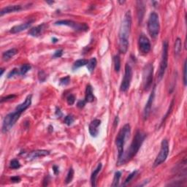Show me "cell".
<instances>
[{"instance_id": "6da1fadb", "label": "cell", "mask_w": 187, "mask_h": 187, "mask_svg": "<svg viewBox=\"0 0 187 187\" xmlns=\"http://www.w3.org/2000/svg\"><path fill=\"white\" fill-rule=\"evenodd\" d=\"M132 28L131 11L128 10L124 15L119 32V50L121 53L125 54L129 48V38Z\"/></svg>"}, {"instance_id": "7a4b0ae2", "label": "cell", "mask_w": 187, "mask_h": 187, "mask_svg": "<svg viewBox=\"0 0 187 187\" xmlns=\"http://www.w3.org/2000/svg\"><path fill=\"white\" fill-rule=\"evenodd\" d=\"M145 138H146V135L143 132L140 131V130H138L135 133L134 138H133L129 148L127 151V152L124 153L122 158L118 162V164L121 165V164H125L127 162L131 160L134 156H136L138 152L139 151L140 149L142 146Z\"/></svg>"}, {"instance_id": "3957f363", "label": "cell", "mask_w": 187, "mask_h": 187, "mask_svg": "<svg viewBox=\"0 0 187 187\" xmlns=\"http://www.w3.org/2000/svg\"><path fill=\"white\" fill-rule=\"evenodd\" d=\"M130 133H131V127L129 124H127L120 129L116 136V145L118 149V155H119L118 162L122 158L124 155V145L127 142V140L129 138Z\"/></svg>"}, {"instance_id": "277c9868", "label": "cell", "mask_w": 187, "mask_h": 187, "mask_svg": "<svg viewBox=\"0 0 187 187\" xmlns=\"http://www.w3.org/2000/svg\"><path fill=\"white\" fill-rule=\"evenodd\" d=\"M23 112L16 108L15 110L13 112L8 113V115L5 116L4 118L3 121H2V132L3 133H7L13 127V126L16 124L17 121L19 119L20 116Z\"/></svg>"}, {"instance_id": "5b68a950", "label": "cell", "mask_w": 187, "mask_h": 187, "mask_svg": "<svg viewBox=\"0 0 187 187\" xmlns=\"http://www.w3.org/2000/svg\"><path fill=\"white\" fill-rule=\"evenodd\" d=\"M148 32L152 38L155 39L158 37L160 31L159 18L156 12H152L148 20Z\"/></svg>"}, {"instance_id": "8992f818", "label": "cell", "mask_w": 187, "mask_h": 187, "mask_svg": "<svg viewBox=\"0 0 187 187\" xmlns=\"http://www.w3.org/2000/svg\"><path fill=\"white\" fill-rule=\"evenodd\" d=\"M168 42L167 40L164 41L162 43V58L161 61H160L159 72H158V81H162V79L164 77V75L167 68V65H168Z\"/></svg>"}, {"instance_id": "52a82bcc", "label": "cell", "mask_w": 187, "mask_h": 187, "mask_svg": "<svg viewBox=\"0 0 187 187\" xmlns=\"http://www.w3.org/2000/svg\"><path fill=\"white\" fill-rule=\"evenodd\" d=\"M153 77V66L152 64H147L143 68L142 85L145 91H148L152 86Z\"/></svg>"}, {"instance_id": "ba28073f", "label": "cell", "mask_w": 187, "mask_h": 187, "mask_svg": "<svg viewBox=\"0 0 187 187\" xmlns=\"http://www.w3.org/2000/svg\"><path fill=\"white\" fill-rule=\"evenodd\" d=\"M169 151H170L169 142L167 140L164 139L161 142V149L159 151V154L157 155L154 162H153V167H157V166L164 162L169 155Z\"/></svg>"}, {"instance_id": "9c48e42d", "label": "cell", "mask_w": 187, "mask_h": 187, "mask_svg": "<svg viewBox=\"0 0 187 187\" xmlns=\"http://www.w3.org/2000/svg\"><path fill=\"white\" fill-rule=\"evenodd\" d=\"M55 25L59 26H66L71 27L75 31L87 32L88 30V26L85 23H76L73 21L70 20H61L55 22Z\"/></svg>"}, {"instance_id": "30bf717a", "label": "cell", "mask_w": 187, "mask_h": 187, "mask_svg": "<svg viewBox=\"0 0 187 187\" xmlns=\"http://www.w3.org/2000/svg\"><path fill=\"white\" fill-rule=\"evenodd\" d=\"M132 79V69L129 64H126L124 76L122 79L120 90L122 92H127L130 87Z\"/></svg>"}, {"instance_id": "8fae6325", "label": "cell", "mask_w": 187, "mask_h": 187, "mask_svg": "<svg viewBox=\"0 0 187 187\" xmlns=\"http://www.w3.org/2000/svg\"><path fill=\"white\" fill-rule=\"evenodd\" d=\"M138 48H139L140 53L143 55L147 54L150 52L151 45L149 39L145 34H141L140 35L138 38Z\"/></svg>"}, {"instance_id": "7c38bea8", "label": "cell", "mask_w": 187, "mask_h": 187, "mask_svg": "<svg viewBox=\"0 0 187 187\" xmlns=\"http://www.w3.org/2000/svg\"><path fill=\"white\" fill-rule=\"evenodd\" d=\"M155 91H156V86L153 87L152 88L151 93L150 96H149V99L147 101L146 104H145V106L144 108V110H143V118L144 120H146L149 118V115H150L151 111V108H152V105L153 103V100H154L155 98Z\"/></svg>"}, {"instance_id": "4fadbf2b", "label": "cell", "mask_w": 187, "mask_h": 187, "mask_svg": "<svg viewBox=\"0 0 187 187\" xmlns=\"http://www.w3.org/2000/svg\"><path fill=\"white\" fill-rule=\"evenodd\" d=\"M101 125V121L99 119H95L93 120L88 126V131L89 134L93 138H97L99 135V127Z\"/></svg>"}, {"instance_id": "5bb4252c", "label": "cell", "mask_w": 187, "mask_h": 187, "mask_svg": "<svg viewBox=\"0 0 187 187\" xmlns=\"http://www.w3.org/2000/svg\"><path fill=\"white\" fill-rule=\"evenodd\" d=\"M34 21V20H29L28 21L25 22V23H21V24H19V25H17V26H13V27H12V28L10 29V32L12 33V34H17V33L21 32L24 31V30L29 28Z\"/></svg>"}, {"instance_id": "9a60e30c", "label": "cell", "mask_w": 187, "mask_h": 187, "mask_svg": "<svg viewBox=\"0 0 187 187\" xmlns=\"http://www.w3.org/2000/svg\"><path fill=\"white\" fill-rule=\"evenodd\" d=\"M49 154H50L49 151L36 150L30 152V153L27 155L26 158H27V160H29V161H32V160L37 159V158L43 157V156H46Z\"/></svg>"}, {"instance_id": "2e32d148", "label": "cell", "mask_w": 187, "mask_h": 187, "mask_svg": "<svg viewBox=\"0 0 187 187\" xmlns=\"http://www.w3.org/2000/svg\"><path fill=\"white\" fill-rule=\"evenodd\" d=\"M23 8L21 5H9L5 8H3L1 11H0V16H3L4 15L9 14V13H12V12H19V11L22 10Z\"/></svg>"}, {"instance_id": "e0dca14e", "label": "cell", "mask_w": 187, "mask_h": 187, "mask_svg": "<svg viewBox=\"0 0 187 187\" xmlns=\"http://www.w3.org/2000/svg\"><path fill=\"white\" fill-rule=\"evenodd\" d=\"M47 28V25L45 23H42V24L39 25V26L33 27L29 31V34L32 37H37L39 36H40L41 34L43 33V32L45 31V29Z\"/></svg>"}, {"instance_id": "ac0fdd59", "label": "cell", "mask_w": 187, "mask_h": 187, "mask_svg": "<svg viewBox=\"0 0 187 187\" xmlns=\"http://www.w3.org/2000/svg\"><path fill=\"white\" fill-rule=\"evenodd\" d=\"M95 97L93 92V88L90 84L87 85L86 88V94H85V100L86 102H92L95 100Z\"/></svg>"}, {"instance_id": "d6986e66", "label": "cell", "mask_w": 187, "mask_h": 187, "mask_svg": "<svg viewBox=\"0 0 187 187\" xmlns=\"http://www.w3.org/2000/svg\"><path fill=\"white\" fill-rule=\"evenodd\" d=\"M18 53V51L16 48H12V49L6 51L2 53V59L5 62H8L10 59H12L13 56H16Z\"/></svg>"}, {"instance_id": "ffe728a7", "label": "cell", "mask_w": 187, "mask_h": 187, "mask_svg": "<svg viewBox=\"0 0 187 187\" xmlns=\"http://www.w3.org/2000/svg\"><path fill=\"white\" fill-rule=\"evenodd\" d=\"M102 163H99L97 165V167H96V169H95V170L93 171V173H91V186H96L97 178V175H98V174L99 173V172H100L101 170H102Z\"/></svg>"}, {"instance_id": "44dd1931", "label": "cell", "mask_w": 187, "mask_h": 187, "mask_svg": "<svg viewBox=\"0 0 187 187\" xmlns=\"http://www.w3.org/2000/svg\"><path fill=\"white\" fill-rule=\"evenodd\" d=\"M97 64V61L96 58H91V59H90L87 62V64L86 66L88 72H89V73H92V72L95 70Z\"/></svg>"}, {"instance_id": "7402d4cb", "label": "cell", "mask_w": 187, "mask_h": 187, "mask_svg": "<svg viewBox=\"0 0 187 187\" xmlns=\"http://www.w3.org/2000/svg\"><path fill=\"white\" fill-rule=\"evenodd\" d=\"M182 50V42L180 38H177L175 42V45H174V53H175V56H179L180 53Z\"/></svg>"}, {"instance_id": "603a6c76", "label": "cell", "mask_w": 187, "mask_h": 187, "mask_svg": "<svg viewBox=\"0 0 187 187\" xmlns=\"http://www.w3.org/2000/svg\"><path fill=\"white\" fill-rule=\"evenodd\" d=\"M137 3L139 5H138V19H139V23L142 22V18H143L144 11H145V8L142 2H138Z\"/></svg>"}, {"instance_id": "cb8c5ba5", "label": "cell", "mask_w": 187, "mask_h": 187, "mask_svg": "<svg viewBox=\"0 0 187 187\" xmlns=\"http://www.w3.org/2000/svg\"><path fill=\"white\" fill-rule=\"evenodd\" d=\"M87 62H88V61L86 60V59H78V60H77L76 62H75L74 64H73V70H77L78 68H80V67H82V66H86L87 64Z\"/></svg>"}, {"instance_id": "d4e9b609", "label": "cell", "mask_w": 187, "mask_h": 187, "mask_svg": "<svg viewBox=\"0 0 187 187\" xmlns=\"http://www.w3.org/2000/svg\"><path fill=\"white\" fill-rule=\"evenodd\" d=\"M113 64H114V69L116 73H119L121 69V59L119 55H116L113 57Z\"/></svg>"}, {"instance_id": "484cf974", "label": "cell", "mask_w": 187, "mask_h": 187, "mask_svg": "<svg viewBox=\"0 0 187 187\" xmlns=\"http://www.w3.org/2000/svg\"><path fill=\"white\" fill-rule=\"evenodd\" d=\"M32 69V66L29 64H23L19 69V72H20L21 75H24L26 73H28L30 70Z\"/></svg>"}, {"instance_id": "4316f807", "label": "cell", "mask_w": 187, "mask_h": 187, "mask_svg": "<svg viewBox=\"0 0 187 187\" xmlns=\"http://www.w3.org/2000/svg\"><path fill=\"white\" fill-rule=\"evenodd\" d=\"M121 176V173L120 171H117L115 173L114 178H113V183H112L111 184L112 186H119V181H120Z\"/></svg>"}, {"instance_id": "83f0119b", "label": "cell", "mask_w": 187, "mask_h": 187, "mask_svg": "<svg viewBox=\"0 0 187 187\" xmlns=\"http://www.w3.org/2000/svg\"><path fill=\"white\" fill-rule=\"evenodd\" d=\"M137 173H138V170H135V171H133L132 173H130L129 175L128 176H127V178H126V180H125V181L124 182V184H122L123 186H125L128 185V184H129L130 182H131L133 178H134L135 176H136Z\"/></svg>"}, {"instance_id": "f1b7e54d", "label": "cell", "mask_w": 187, "mask_h": 187, "mask_svg": "<svg viewBox=\"0 0 187 187\" xmlns=\"http://www.w3.org/2000/svg\"><path fill=\"white\" fill-rule=\"evenodd\" d=\"M73 177H74V170L73 168H70L69 170L68 173H67V175H66V179H65V183L66 184H70L73 179Z\"/></svg>"}, {"instance_id": "f546056e", "label": "cell", "mask_w": 187, "mask_h": 187, "mask_svg": "<svg viewBox=\"0 0 187 187\" xmlns=\"http://www.w3.org/2000/svg\"><path fill=\"white\" fill-rule=\"evenodd\" d=\"M10 167L13 169V170L19 169L21 167V164L18 159H12V161L10 162Z\"/></svg>"}, {"instance_id": "4dcf8cb0", "label": "cell", "mask_w": 187, "mask_h": 187, "mask_svg": "<svg viewBox=\"0 0 187 187\" xmlns=\"http://www.w3.org/2000/svg\"><path fill=\"white\" fill-rule=\"evenodd\" d=\"M75 121V119L73 116H70V115H68L66 116V117L64 118V122L65 124H66L67 126H70L71 124H73V123Z\"/></svg>"}, {"instance_id": "1f68e13d", "label": "cell", "mask_w": 187, "mask_h": 187, "mask_svg": "<svg viewBox=\"0 0 187 187\" xmlns=\"http://www.w3.org/2000/svg\"><path fill=\"white\" fill-rule=\"evenodd\" d=\"M70 83V76H66V77H64L60 79L59 81V84L62 86H66L68 85Z\"/></svg>"}, {"instance_id": "d6a6232c", "label": "cell", "mask_w": 187, "mask_h": 187, "mask_svg": "<svg viewBox=\"0 0 187 187\" xmlns=\"http://www.w3.org/2000/svg\"><path fill=\"white\" fill-rule=\"evenodd\" d=\"M173 105H174V99H173V100H172L171 103H170V107H169V109H168V110H167V113H166V114H165V116H164V118H163L162 121V123H161V124H163V123H164V121H165V120H166V119H167V116H169V114H170V112H171L172 109H173Z\"/></svg>"}, {"instance_id": "836d02e7", "label": "cell", "mask_w": 187, "mask_h": 187, "mask_svg": "<svg viewBox=\"0 0 187 187\" xmlns=\"http://www.w3.org/2000/svg\"><path fill=\"white\" fill-rule=\"evenodd\" d=\"M38 78L40 80V82H44V81L46 80L47 78V75L45 74V72L43 70H40V71H39L38 73Z\"/></svg>"}, {"instance_id": "e575fe53", "label": "cell", "mask_w": 187, "mask_h": 187, "mask_svg": "<svg viewBox=\"0 0 187 187\" xmlns=\"http://www.w3.org/2000/svg\"><path fill=\"white\" fill-rule=\"evenodd\" d=\"M75 102V97L73 95H69L66 97V102L69 105H73Z\"/></svg>"}, {"instance_id": "d590c367", "label": "cell", "mask_w": 187, "mask_h": 187, "mask_svg": "<svg viewBox=\"0 0 187 187\" xmlns=\"http://www.w3.org/2000/svg\"><path fill=\"white\" fill-rule=\"evenodd\" d=\"M16 95H10L8 96L5 97H2V99H1V102H8V101L10 100H13L14 99L16 98Z\"/></svg>"}, {"instance_id": "8d00e7d4", "label": "cell", "mask_w": 187, "mask_h": 187, "mask_svg": "<svg viewBox=\"0 0 187 187\" xmlns=\"http://www.w3.org/2000/svg\"><path fill=\"white\" fill-rule=\"evenodd\" d=\"M18 75H20V72H19V70L15 68L12 70V71L10 72L8 75V78H11V77H14V76Z\"/></svg>"}, {"instance_id": "74e56055", "label": "cell", "mask_w": 187, "mask_h": 187, "mask_svg": "<svg viewBox=\"0 0 187 187\" xmlns=\"http://www.w3.org/2000/svg\"><path fill=\"white\" fill-rule=\"evenodd\" d=\"M183 81H184V86H186V60H185L184 64V78H183Z\"/></svg>"}, {"instance_id": "f35d334b", "label": "cell", "mask_w": 187, "mask_h": 187, "mask_svg": "<svg viewBox=\"0 0 187 187\" xmlns=\"http://www.w3.org/2000/svg\"><path fill=\"white\" fill-rule=\"evenodd\" d=\"M86 100L85 99H81V100H79L78 102H77V108H81V109H82V108H84V107H85V105H86Z\"/></svg>"}, {"instance_id": "ab89813d", "label": "cell", "mask_w": 187, "mask_h": 187, "mask_svg": "<svg viewBox=\"0 0 187 187\" xmlns=\"http://www.w3.org/2000/svg\"><path fill=\"white\" fill-rule=\"evenodd\" d=\"M63 55V50L62 49H59L57 50L56 52L54 53V54H53V58H59Z\"/></svg>"}, {"instance_id": "60d3db41", "label": "cell", "mask_w": 187, "mask_h": 187, "mask_svg": "<svg viewBox=\"0 0 187 187\" xmlns=\"http://www.w3.org/2000/svg\"><path fill=\"white\" fill-rule=\"evenodd\" d=\"M55 113H56V116L58 118H61L62 116V113L61 111V109L59 108H58V107L56 108V112H55Z\"/></svg>"}, {"instance_id": "b9f144b4", "label": "cell", "mask_w": 187, "mask_h": 187, "mask_svg": "<svg viewBox=\"0 0 187 187\" xmlns=\"http://www.w3.org/2000/svg\"><path fill=\"white\" fill-rule=\"evenodd\" d=\"M11 181L13 183H19L21 181V178L18 176H13L10 178Z\"/></svg>"}, {"instance_id": "7bdbcfd3", "label": "cell", "mask_w": 187, "mask_h": 187, "mask_svg": "<svg viewBox=\"0 0 187 187\" xmlns=\"http://www.w3.org/2000/svg\"><path fill=\"white\" fill-rule=\"evenodd\" d=\"M53 173H54L55 175H57L58 173H59V167H58L56 165H53Z\"/></svg>"}, {"instance_id": "ee69618b", "label": "cell", "mask_w": 187, "mask_h": 187, "mask_svg": "<svg viewBox=\"0 0 187 187\" xmlns=\"http://www.w3.org/2000/svg\"><path fill=\"white\" fill-rule=\"evenodd\" d=\"M48 182H49V177L46 176L45 178V179H44V183H43L44 186H48Z\"/></svg>"}, {"instance_id": "f6af8a7d", "label": "cell", "mask_w": 187, "mask_h": 187, "mask_svg": "<svg viewBox=\"0 0 187 187\" xmlns=\"http://www.w3.org/2000/svg\"><path fill=\"white\" fill-rule=\"evenodd\" d=\"M118 124H119V117H118V116H116V119H115V121H114V127H116V126H118Z\"/></svg>"}, {"instance_id": "bcb514c9", "label": "cell", "mask_w": 187, "mask_h": 187, "mask_svg": "<svg viewBox=\"0 0 187 187\" xmlns=\"http://www.w3.org/2000/svg\"><path fill=\"white\" fill-rule=\"evenodd\" d=\"M52 42H53V43H56V42H58V39H56V37H53V38H52Z\"/></svg>"}, {"instance_id": "7dc6e473", "label": "cell", "mask_w": 187, "mask_h": 187, "mask_svg": "<svg viewBox=\"0 0 187 187\" xmlns=\"http://www.w3.org/2000/svg\"><path fill=\"white\" fill-rule=\"evenodd\" d=\"M0 71H1V73H0V75L2 76V75H3L4 72H5V69L2 68V69H1V70H0Z\"/></svg>"}, {"instance_id": "c3c4849f", "label": "cell", "mask_w": 187, "mask_h": 187, "mask_svg": "<svg viewBox=\"0 0 187 187\" xmlns=\"http://www.w3.org/2000/svg\"><path fill=\"white\" fill-rule=\"evenodd\" d=\"M46 3L49 4V5H52V4L54 3V2H53V1H51V2H50V1H47Z\"/></svg>"}, {"instance_id": "681fc988", "label": "cell", "mask_w": 187, "mask_h": 187, "mask_svg": "<svg viewBox=\"0 0 187 187\" xmlns=\"http://www.w3.org/2000/svg\"><path fill=\"white\" fill-rule=\"evenodd\" d=\"M119 2L120 4H124V3H125V1H123V2H121V1H119Z\"/></svg>"}]
</instances>
